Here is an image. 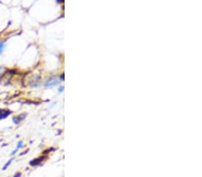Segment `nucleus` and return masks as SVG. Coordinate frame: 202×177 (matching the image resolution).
Wrapping results in <instances>:
<instances>
[{
  "label": "nucleus",
  "instance_id": "1",
  "mask_svg": "<svg viewBox=\"0 0 202 177\" xmlns=\"http://www.w3.org/2000/svg\"><path fill=\"white\" fill-rule=\"evenodd\" d=\"M59 84V81L56 78V77H50V78H49L48 80H46L45 81V82H44V86L46 87V88H53V87H55L57 85H58Z\"/></svg>",
  "mask_w": 202,
  "mask_h": 177
},
{
  "label": "nucleus",
  "instance_id": "2",
  "mask_svg": "<svg viewBox=\"0 0 202 177\" xmlns=\"http://www.w3.org/2000/svg\"><path fill=\"white\" fill-rule=\"evenodd\" d=\"M25 116H26V114H20L18 115L13 116V118H12L13 123L15 124H16V125H18V124H21V123L24 120Z\"/></svg>",
  "mask_w": 202,
  "mask_h": 177
},
{
  "label": "nucleus",
  "instance_id": "3",
  "mask_svg": "<svg viewBox=\"0 0 202 177\" xmlns=\"http://www.w3.org/2000/svg\"><path fill=\"white\" fill-rule=\"evenodd\" d=\"M11 114H12V112L9 109L0 108V120H4V119L7 118Z\"/></svg>",
  "mask_w": 202,
  "mask_h": 177
},
{
  "label": "nucleus",
  "instance_id": "4",
  "mask_svg": "<svg viewBox=\"0 0 202 177\" xmlns=\"http://www.w3.org/2000/svg\"><path fill=\"white\" fill-rule=\"evenodd\" d=\"M45 159H46L45 157H40V158H38V159L32 160V161L30 162V165H31V166H37V165H39Z\"/></svg>",
  "mask_w": 202,
  "mask_h": 177
},
{
  "label": "nucleus",
  "instance_id": "5",
  "mask_svg": "<svg viewBox=\"0 0 202 177\" xmlns=\"http://www.w3.org/2000/svg\"><path fill=\"white\" fill-rule=\"evenodd\" d=\"M6 40H7V39H4V40L0 41V55H2V53L4 52V50H5V48Z\"/></svg>",
  "mask_w": 202,
  "mask_h": 177
},
{
  "label": "nucleus",
  "instance_id": "6",
  "mask_svg": "<svg viewBox=\"0 0 202 177\" xmlns=\"http://www.w3.org/2000/svg\"><path fill=\"white\" fill-rule=\"evenodd\" d=\"M13 159H9L5 164V165L3 166V170H5V169H7L8 168V166L12 164V162H13Z\"/></svg>",
  "mask_w": 202,
  "mask_h": 177
},
{
  "label": "nucleus",
  "instance_id": "7",
  "mask_svg": "<svg viewBox=\"0 0 202 177\" xmlns=\"http://www.w3.org/2000/svg\"><path fill=\"white\" fill-rule=\"evenodd\" d=\"M23 147V141H19L18 142H17V146H16V150H19L20 149H22Z\"/></svg>",
  "mask_w": 202,
  "mask_h": 177
},
{
  "label": "nucleus",
  "instance_id": "8",
  "mask_svg": "<svg viewBox=\"0 0 202 177\" xmlns=\"http://www.w3.org/2000/svg\"><path fill=\"white\" fill-rule=\"evenodd\" d=\"M4 74H5V72L2 67H0V82H2V79L4 78Z\"/></svg>",
  "mask_w": 202,
  "mask_h": 177
},
{
  "label": "nucleus",
  "instance_id": "9",
  "mask_svg": "<svg viewBox=\"0 0 202 177\" xmlns=\"http://www.w3.org/2000/svg\"><path fill=\"white\" fill-rule=\"evenodd\" d=\"M22 176V174L21 173H16L15 175H14V177H21Z\"/></svg>",
  "mask_w": 202,
  "mask_h": 177
},
{
  "label": "nucleus",
  "instance_id": "10",
  "mask_svg": "<svg viewBox=\"0 0 202 177\" xmlns=\"http://www.w3.org/2000/svg\"><path fill=\"white\" fill-rule=\"evenodd\" d=\"M63 89H64V88H63V87H61V88L58 89V91H59V92H61V91H63Z\"/></svg>",
  "mask_w": 202,
  "mask_h": 177
}]
</instances>
